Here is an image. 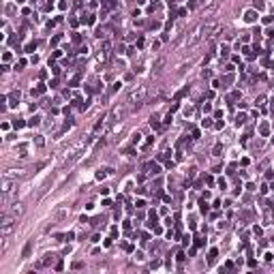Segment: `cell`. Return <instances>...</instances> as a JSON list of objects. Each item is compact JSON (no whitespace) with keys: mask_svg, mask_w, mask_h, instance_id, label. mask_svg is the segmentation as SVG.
<instances>
[{"mask_svg":"<svg viewBox=\"0 0 274 274\" xmlns=\"http://www.w3.org/2000/svg\"><path fill=\"white\" fill-rule=\"evenodd\" d=\"M146 92H148V88L146 86H139L137 90H133L131 92V96H129V103H139V105H141V101H144V96H146Z\"/></svg>","mask_w":274,"mask_h":274,"instance_id":"6da1fadb","label":"cell"},{"mask_svg":"<svg viewBox=\"0 0 274 274\" xmlns=\"http://www.w3.org/2000/svg\"><path fill=\"white\" fill-rule=\"evenodd\" d=\"M30 251H32V242H28V244L24 246V257H30Z\"/></svg>","mask_w":274,"mask_h":274,"instance_id":"7a4b0ae2","label":"cell"},{"mask_svg":"<svg viewBox=\"0 0 274 274\" xmlns=\"http://www.w3.org/2000/svg\"><path fill=\"white\" fill-rule=\"evenodd\" d=\"M246 22H255V13H253V11H248V13H246Z\"/></svg>","mask_w":274,"mask_h":274,"instance_id":"3957f363","label":"cell"}]
</instances>
